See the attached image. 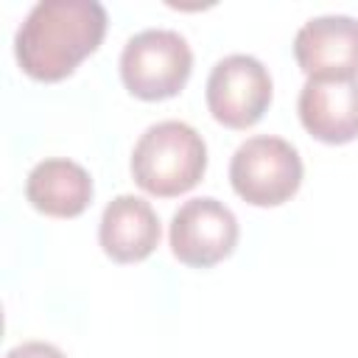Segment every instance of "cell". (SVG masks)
<instances>
[{
  "label": "cell",
  "instance_id": "cell-9",
  "mask_svg": "<svg viewBox=\"0 0 358 358\" xmlns=\"http://www.w3.org/2000/svg\"><path fill=\"white\" fill-rule=\"evenodd\" d=\"M98 241L115 263H140L159 243V218L145 199L131 193L115 196L103 207Z\"/></svg>",
  "mask_w": 358,
  "mask_h": 358
},
{
  "label": "cell",
  "instance_id": "cell-3",
  "mask_svg": "<svg viewBox=\"0 0 358 358\" xmlns=\"http://www.w3.org/2000/svg\"><path fill=\"white\" fill-rule=\"evenodd\" d=\"M193 70V50L179 31L145 28L120 53V78L140 101H165L182 92Z\"/></svg>",
  "mask_w": 358,
  "mask_h": 358
},
{
  "label": "cell",
  "instance_id": "cell-1",
  "mask_svg": "<svg viewBox=\"0 0 358 358\" xmlns=\"http://www.w3.org/2000/svg\"><path fill=\"white\" fill-rule=\"evenodd\" d=\"M106 22L98 0H39L14 36V56L31 78L62 81L98 50Z\"/></svg>",
  "mask_w": 358,
  "mask_h": 358
},
{
  "label": "cell",
  "instance_id": "cell-7",
  "mask_svg": "<svg viewBox=\"0 0 358 358\" xmlns=\"http://www.w3.org/2000/svg\"><path fill=\"white\" fill-rule=\"evenodd\" d=\"M294 59L308 78H358V20L322 14L294 36Z\"/></svg>",
  "mask_w": 358,
  "mask_h": 358
},
{
  "label": "cell",
  "instance_id": "cell-4",
  "mask_svg": "<svg viewBox=\"0 0 358 358\" xmlns=\"http://www.w3.org/2000/svg\"><path fill=\"white\" fill-rule=\"evenodd\" d=\"M232 190L255 207H277L288 201L302 185V157L299 151L271 134H257L243 140L229 162Z\"/></svg>",
  "mask_w": 358,
  "mask_h": 358
},
{
  "label": "cell",
  "instance_id": "cell-2",
  "mask_svg": "<svg viewBox=\"0 0 358 358\" xmlns=\"http://www.w3.org/2000/svg\"><path fill=\"white\" fill-rule=\"evenodd\" d=\"M207 171V145L204 137L182 123L162 120L148 126L134 151H131V176L134 182L159 199H171L193 190Z\"/></svg>",
  "mask_w": 358,
  "mask_h": 358
},
{
  "label": "cell",
  "instance_id": "cell-5",
  "mask_svg": "<svg viewBox=\"0 0 358 358\" xmlns=\"http://www.w3.org/2000/svg\"><path fill=\"white\" fill-rule=\"evenodd\" d=\"M238 218L235 213L213 199L199 196L185 201L171 218V252L179 263L193 268H210L232 255L238 246Z\"/></svg>",
  "mask_w": 358,
  "mask_h": 358
},
{
  "label": "cell",
  "instance_id": "cell-6",
  "mask_svg": "<svg viewBox=\"0 0 358 358\" xmlns=\"http://www.w3.org/2000/svg\"><path fill=\"white\" fill-rule=\"evenodd\" d=\"M271 103V76L260 59L232 53L215 62L207 78L210 115L227 129L255 126Z\"/></svg>",
  "mask_w": 358,
  "mask_h": 358
},
{
  "label": "cell",
  "instance_id": "cell-10",
  "mask_svg": "<svg viewBox=\"0 0 358 358\" xmlns=\"http://www.w3.org/2000/svg\"><path fill=\"white\" fill-rule=\"evenodd\" d=\"M25 199L34 210L53 218H76L92 201V179L87 168L73 159L53 157L31 168L25 179Z\"/></svg>",
  "mask_w": 358,
  "mask_h": 358
},
{
  "label": "cell",
  "instance_id": "cell-8",
  "mask_svg": "<svg viewBox=\"0 0 358 358\" xmlns=\"http://www.w3.org/2000/svg\"><path fill=\"white\" fill-rule=\"evenodd\" d=\"M296 109L316 140L330 145L352 143L358 137V78H308Z\"/></svg>",
  "mask_w": 358,
  "mask_h": 358
},
{
  "label": "cell",
  "instance_id": "cell-11",
  "mask_svg": "<svg viewBox=\"0 0 358 358\" xmlns=\"http://www.w3.org/2000/svg\"><path fill=\"white\" fill-rule=\"evenodd\" d=\"M6 358H67V355L48 341H25V344L8 350Z\"/></svg>",
  "mask_w": 358,
  "mask_h": 358
}]
</instances>
